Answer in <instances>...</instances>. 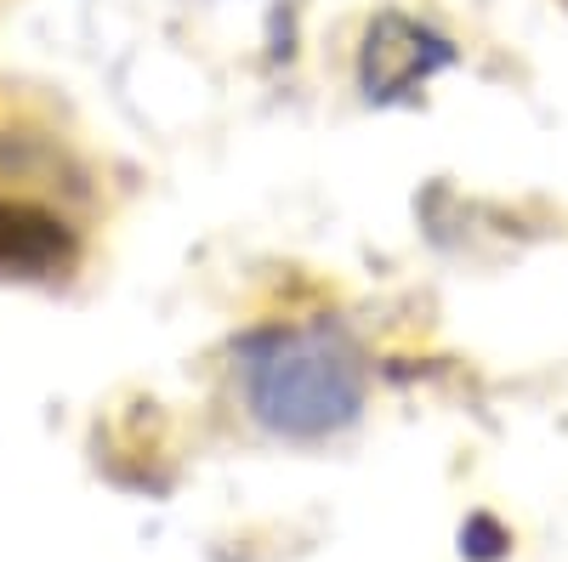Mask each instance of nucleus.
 <instances>
[{"instance_id": "f03ea898", "label": "nucleus", "mask_w": 568, "mask_h": 562, "mask_svg": "<svg viewBox=\"0 0 568 562\" xmlns=\"http://www.w3.org/2000/svg\"><path fill=\"white\" fill-rule=\"evenodd\" d=\"M449 63H455V45L444 34H433V29H420V23L387 12V18H375V29L364 34L358 80H364V91H369L375 103H393V98H404V91L426 85Z\"/></svg>"}, {"instance_id": "f257e3e1", "label": "nucleus", "mask_w": 568, "mask_h": 562, "mask_svg": "<svg viewBox=\"0 0 568 562\" xmlns=\"http://www.w3.org/2000/svg\"><path fill=\"white\" fill-rule=\"evenodd\" d=\"M245 398L262 427L284 438L342 432L364 409V358L329 324L256 336L245 347Z\"/></svg>"}, {"instance_id": "7ed1b4c3", "label": "nucleus", "mask_w": 568, "mask_h": 562, "mask_svg": "<svg viewBox=\"0 0 568 562\" xmlns=\"http://www.w3.org/2000/svg\"><path fill=\"white\" fill-rule=\"evenodd\" d=\"M74 256V233L63 216L23 205V200H0V267L18 273H52Z\"/></svg>"}]
</instances>
